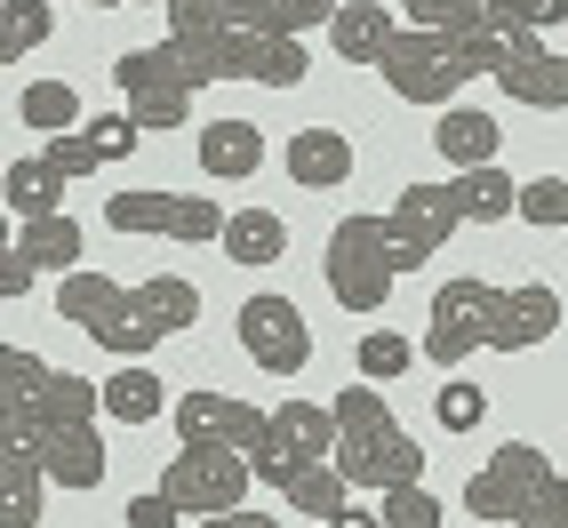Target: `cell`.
I'll return each mask as SVG.
<instances>
[{
	"label": "cell",
	"instance_id": "obj_20",
	"mask_svg": "<svg viewBox=\"0 0 568 528\" xmlns=\"http://www.w3.org/2000/svg\"><path fill=\"white\" fill-rule=\"evenodd\" d=\"M433 144H440V161H448V169H497L505 129L488 121V112H473V104H448V112H440V129H433Z\"/></svg>",
	"mask_w": 568,
	"mask_h": 528
},
{
	"label": "cell",
	"instance_id": "obj_32",
	"mask_svg": "<svg viewBox=\"0 0 568 528\" xmlns=\"http://www.w3.org/2000/svg\"><path fill=\"white\" fill-rule=\"evenodd\" d=\"M433 417H440L448 433H473V425L488 417V393L473 385V376H448V385H440V400H433Z\"/></svg>",
	"mask_w": 568,
	"mask_h": 528
},
{
	"label": "cell",
	"instance_id": "obj_28",
	"mask_svg": "<svg viewBox=\"0 0 568 528\" xmlns=\"http://www.w3.org/2000/svg\"><path fill=\"white\" fill-rule=\"evenodd\" d=\"M17 121H24L32 136H64V129H81V97H72L64 81H32V89L17 97Z\"/></svg>",
	"mask_w": 568,
	"mask_h": 528
},
{
	"label": "cell",
	"instance_id": "obj_41",
	"mask_svg": "<svg viewBox=\"0 0 568 528\" xmlns=\"http://www.w3.org/2000/svg\"><path fill=\"white\" fill-rule=\"evenodd\" d=\"M328 528H376V512H361V505H345V512H336Z\"/></svg>",
	"mask_w": 568,
	"mask_h": 528
},
{
	"label": "cell",
	"instance_id": "obj_8",
	"mask_svg": "<svg viewBox=\"0 0 568 528\" xmlns=\"http://www.w3.org/2000/svg\"><path fill=\"white\" fill-rule=\"evenodd\" d=\"M385 89L400 97V104H457L465 97V81L480 72V57H473V41L465 32H433V24H400V41L385 49Z\"/></svg>",
	"mask_w": 568,
	"mask_h": 528
},
{
	"label": "cell",
	"instance_id": "obj_35",
	"mask_svg": "<svg viewBox=\"0 0 568 528\" xmlns=\"http://www.w3.org/2000/svg\"><path fill=\"white\" fill-rule=\"evenodd\" d=\"M49 161H57L64 176H89V169H104V153H97V136H89V129H64V136H49Z\"/></svg>",
	"mask_w": 568,
	"mask_h": 528
},
{
	"label": "cell",
	"instance_id": "obj_24",
	"mask_svg": "<svg viewBox=\"0 0 568 528\" xmlns=\"http://www.w3.org/2000/svg\"><path fill=\"white\" fill-rule=\"evenodd\" d=\"M0 193H9V209L32 224V216H57L64 201V169L41 153V161H9V176H0Z\"/></svg>",
	"mask_w": 568,
	"mask_h": 528
},
{
	"label": "cell",
	"instance_id": "obj_36",
	"mask_svg": "<svg viewBox=\"0 0 568 528\" xmlns=\"http://www.w3.org/2000/svg\"><path fill=\"white\" fill-rule=\"evenodd\" d=\"M89 136H97V153H104V161H129L144 129H136V112H104V121H89Z\"/></svg>",
	"mask_w": 568,
	"mask_h": 528
},
{
	"label": "cell",
	"instance_id": "obj_38",
	"mask_svg": "<svg viewBox=\"0 0 568 528\" xmlns=\"http://www.w3.org/2000/svg\"><path fill=\"white\" fill-rule=\"evenodd\" d=\"M488 9H505V17H520L528 32H552V24L568 17V0H488Z\"/></svg>",
	"mask_w": 568,
	"mask_h": 528
},
{
	"label": "cell",
	"instance_id": "obj_29",
	"mask_svg": "<svg viewBox=\"0 0 568 528\" xmlns=\"http://www.w3.org/2000/svg\"><path fill=\"white\" fill-rule=\"evenodd\" d=\"M345 488H353V480H345V473H336V457H328V465H305V473H296V480L281 488V497H288L296 512H305V520H336V512H345V505H353V497H345Z\"/></svg>",
	"mask_w": 568,
	"mask_h": 528
},
{
	"label": "cell",
	"instance_id": "obj_7",
	"mask_svg": "<svg viewBox=\"0 0 568 528\" xmlns=\"http://www.w3.org/2000/svg\"><path fill=\"white\" fill-rule=\"evenodd\" d=\"M400 241H393V216H376V209H361V216H336V233H328V248H321V281H328V296L345 313H385V296L400 288Z\"/></svg>",
	"mask_w": 568,
	"mask_h": 528
},
{
	"label": "cell",
	"instance_id": "obj_30",
	"mask_svg": "<svg viewBox=\"0 0 568 528\" xmlns=\"http://www.w3.org/2000/svg\"><path fill=\"white\" fill-rule=\"evenodd\" d=\"M408 368H416L408 336H393V328H368L361 336V376H368V385H393V376H408Z\"/></svg>",
	"mask_w": 568,
	"mask_h": 528
},
{
	"label": "cell",
	"instance_id": "obj_16",
	"mask_svg": "<svg viewBox=\"0 0 568 528\" xmlns=\"http://www.w3.org/2000/svg\"><path fill=\"white\" fill-rule=\"evenodd\" d=\"M41 497H49V465L41 448L0 433V528H41Z\"/></svg>",
	"mask_w": 568,
	"mask_h": 528
},
{
	"label": "cell",
	"instance_id": "obj_12",
	"mask_svg": "<svg viewBox=\"0 0 568 528\" xmlns=\"http://www.w3.org/2000/svg\"><path fill=\"white\" fill-rule=\"evenodd\" d=\"M328 457H336V408H321V400H281V408H273V448L248 457V465H256V480L288 488L305 465H328Z\"/></svg>",
	"mask_w": 568,
	"mask_h": 528
},
{
	"label": "cell",
	"instance_id": "obj_23",
	"mask_svg": "<svg viewBox=\"0 0 568 528\" xmlns=\"http://www.w3.org/2000/svg\"><path fill=\"white\" fill-rule=\"evenodd\" d=\"M224 256H233V264H281L288 256V224L273 209H233V224H224Z\"/></svg>",
	"mask_w": 568,
	"mask_h": 528
},
{
	"label": "cell",
	"instance_id": "obj_6",
	"mask_svg": "<svg viewBox=\"0 0 568 528\" xmlns=\"http://www.w3.org/2000/svg\"><path fill=\"white\" fill-rule=\"evenodd\" d=\"M465 512L497 520V528H568V473L545 465L537 440H505L465 480Z\"/></svg>",
	"mask_w": 568,
	"mask_h": 528
},
{
	"label": "cell",
	"instance_id": "obj_10",
	"mask_svg": "<svg viewBox=\"0 0 568 528\" xmlns=\"http://www.w3.org/2000/svg\"><path fill=\"white\" fill-rule=\"evenodd\" d=\"M104 224H112V233H153V241L201 248V241H224V224H233V216H224L216 201H193V193H112Z\"/></svg>",
	"mask_w": 568,
	"mask_h": 528
},
{
	"label": "cell",
	"instance_id": "obj_4",
	"mask_svg": "<svg viewBox=\"0 0 568 528\" xmlns=\"http://www.w3.org/2000/svg\"><path fill=\"white\" fill-rule=\"evenodd\" d=\"M97 417H104V385L64 376V368H49L41 353H24V345H0V433L49 440L64 425H97Z\"/></svg>",
	"mask_w": 568,
	"mask_h": 528
},
{
	"label": "cell",
	"instance_id": "obj_13",
	"mask_svg": "<svg viewBox=\"0 0 568 528\" xmlns=\"http://www.w3.org/2000/svg\"><path fill=\"white\" fill-rule=\"evenodd\" d=\"M393 216V241H400V264L416 273V264H433L448 248V233L465 224V201H457V176L448 184H400V201L385 209Z\"/></svg>",
	"mask_w": 568,
	"mask_h": 528
},
{
	"label": "cell",
	"instance_id": "obj_33",
	"mask_svg": "<svg viewBox=\"0 0 568 528\" xmlns=\"http://www.w3.org/2000/svg\"><path fill=\"white\" fill-rule=\"evenodd\" d=\"M520 216L568 233V176H528V184H520Z\"/></svg>",
	"mask_w": 568,
	"mask_h": 528
},
{
	"label": "cell",
	"instance_id": "obj_17",
	"mask_svg": "<svg viewBox=\"0 0 568 528\" xmlns=\"http://www.w3.org/2000/svg\"><path fill=\"white\" fill-rule=\"evenodd\" d=\"M497 89L528 112H568V57H552L545 41H528L505 72H497Z\"/></svg>",
	"mask_w": 568,
	"mask_h": 528
},
{
	"label": "cell",
	"instance_id": "obj_5",
	"mask_svg": "<svg viewBox=\"0 0 568 528\" xmlns=\"http://www.w3.org/2000/svg\"><path fill=\"white\" fill-rule=\"evenodd\" d=\"M336 473H345L353 488L425 480V448H416V433H400V417L385 408V393H376L368 376L336 393Z\"/></svg>",
	"mask_w": 568,
	"mask_h": 528
},
{
	"label": "cell",
	"instance_id": "obj_31",
	"mask_svg": "<svg viewBox=\"0 0 568 528\" xmlns=\"http://www.w3.org/2000/svg\"><path fill=\"white\" fill-rule=\"evenodd\" d=\"M376 520H385V528H440V497H433L425 480H408V488H385Z\"/></svg>",
	"mask_w": 568,
	"mask_h": 528
},
{
	"label": "cell",
	"instance_id": "obj_19",
	"mask_svg": "<svg viewBox=\"0 0 568 528\" xmlns=\"http://www.w3.org/2000/svg\"><path fill=\"white\" fill-rule=\"evenodd\" d=\"M281 161H288V176L305 184V193H336V184L353 176V144L336 136V129H296L281 144Z\"/></svg>",
	"mask_w": 568,
	"mask_h": 528
},
{
	"label": "cell",
	"instance_id": "obj_11",
	"mask_svg": "<svg viewBox=\"0 0 568 528\" xmlns=\"http://www.w3.org/2000/svg\"><path fill=\"white\" fill-rule=\"evenodd\" d=\"M241 353L264 376H296L313 361V328H305V313H296V296H281V288L248 296V305H241Z\"/></svg>",
	"mask_w": 568,
	"mask_h": 528
},
{
	"label": "cell",
	"instance_id": "obj_1",
	"mask_svg": "<svg viewBox=\"0 0 568 528\" xmlns=\"http://www.w3.org/2000/svg\"><path fill=\"white\" fill-rule=\"evenodd\" d=\"M57 313L72 328H89L104 353H121V361H144L161 345V336L176 328H193L201 321V288L184 281V273H153V281H112V273H64L57 281Z\"/></svg>",
	"mask_w": 568,
	"mask_h": 528
},
{
	"label": "cell",
	"instance_id": "obj_14",
	"mask_svg": "<svg viewBox=\"0 0 568 528\" xmlns=\"http://www.w3.org/2000/svg\"><path fill=\"white\" fill-rule=\"evenodd\" d=\"M112 81H121L129 112H136V129L144 136H161V129H184L193 121V89L176 81V72L161 64V49H129L121 64H112Z\"/></svg>",
	"mask_w": 568,
	"mask_h": 528
},
{
	"label": "cell",
	"instance_id": "obj_42",
	"mask_svg": "<svg viewBox=\"0 0 568 528\" xmlns=\"http://www.w3.org/2000/svg\"><path fill=\"white\" fill-rule=\"evenodd\" d=\"M376 528H385V520H376Z\"/></svg>",
	"mask_w": 568,
	"mask_h": 528
},
{
	"label": "cell",
	"instance_id": "obj_34",
	"mask_svg": "<svg viewBox=\"0 0 568 528\" xmlns=\"http://www.w3.org/2000/svg\"><path fill=\"white\" fill-rule=\"evenodd\" d=\"M408 24H433V32H473L488 17V0H400Z\"/></svg>",
	"mask_w": 568,
	"mask_h": 528
},
{
	"label": "cell",
	"instance_id": "obj_9",
	"mask_svg": "<svg viewBox=\"0 0 568 528\" xmlns=\"http://www.w3.org/2000/svg\"><path fill=\"white\" fill-rule=\"evenodd\" d=\"M248 480H256V465L241 457V448H216V440H184L176 457H169V473H161V488L176 497L184 520L241 512L248 505Z\"/></svg>",
	"mask_w": 568,
	"mask_h": 528
},
{
	"label": "cell",
	"instance_id": "obj_39",
	"mask_svg": "<svg viewBox=\"0 0 568 528\" xmlns=\"http://www.w3.org/2000/svg\"><path fill=\"white\" fill-rule=\"evenodd\" d=\"M24 288H32V264H24V248L9 241V248H0V296H9V305H17Z\"/></svg>",
	"mask_w": 568,
	"mask_h": 528
},
{
	"label": "cell",
	"instance_id": "obj_37",
	"mask_svg": "<svg viewBox=\"0 0 568 528\" xmlns=\"http://www.w3.org/2000/svg\"><path fill=\"white\" fill-rule=\"evenodd\" d=\"M129 528H176L184 512H176V497H169V488H153V497H129V512H121Z\"/></svg>",
	"mask_w": 568,
	"mask_h": 528
},
{
	"label": "cell",
	"instance_id": "obj_26",
	"mask_svg": "<svg viewBox=\"0 0 568 528\" xmlns=\"http://www.w3.org/2000/svg\"><path fill=\"white\" fill-rule=\"evenodd\" d=\"M457 201H465V224H505L520 216V184L505 169H457Z\"/></svg>",
	"mask_w": 568,
	"mask_h": 528
},
{
	"label": "cell",
	"instance_id": "obj_21",
	"mask_svg": "<svg viewBox=\"0 0 568 528\" xmlns=\"http://www.w3.org/2000/svg\"><path fill=\"white\" fill-rule=\"evenodd\" d=\"M201 169H209L216 184L256 176V169H264V129H256V121H209V129H201Z\"/></svg>",
	"mask_w": 568,
	"mask_h": 528
},
{
	"label": "cell",
	"instance_id": "obj_15",
	"mask_svg": "<svg viewBox=\"0 0 568 528\" xmlns=\"http://www.w3.org/2000/svg\"><path fill=\"white\" fill-rule=\"evenodd\" d=\"M176 433H184V440L241 448V457H264V448H273V417H264V408H248V400H233V393H216V385L176 400Z\"/></svg>",
	"mask_w": 568,
	"mask_h": 528
},
{
	"label": "cell",
	"instance_id": "obj_25",
	"mask_svg": "<svg viewBox=\"0 0 568 528\" xmlns=\"http://www.w3.org/2000/svg\"><path fill=\"white\" fill-rule=\"evenodd\" d=\"M17 248H24V264H32V273H41V264H57V273H81V224H72V216H32L24 224V233H17Z\"/></svg>",
	"mask_w": 568,
	"mask_h": 528
},
{
	"label": "cell",
	"instance_id": "obj_40",
	"mask_svg": "<svg viewBox=\"0 0 568 528\" xmlns=\"http://www.w3.org/2000/svg\"><path fill=\"white\" fill-rule=\"evenodd\" d=\"M201 528H281V520H273V512H248V505H241V512H209Z\"/></svg>",
	"mask_w": 568,
	"mask_h": 528
},
{
	"label": "cell",
	"instance_id": "obj_22",
	"mask_svg": "<svg viewBox=\"0 0 568 528\" xmlns=\"http://www.w3.org/2000/svg\"><path fill=\"white\" fill-rule=\"evenodd\" d=\"M161 408H169V385H161L144 361H129L121 376H104V417H112V425H153Z\"/></svg>",
	"mask_w": 568,
	"mask_h": 528
},
{
	"label": "cell",
	"instance_id": "obj_2",
	"mask_svg": "<svg viewBox=\"0 0 568 528\" xmlns=\"http://www.w3.org/2000/svg\"><path fill=\"white\" fill-rule=\"evenodd\" d=\"M560 328V288L552 281H520V288H497V281H440L433 288V336L425 353L440 368H457L465 353H528Z\"/></svg>",
	"mask_w": 568,
	"mask_h": 528
},
{
	"label": "cell",
	"instance_id": "obj_3",
	"mask_svg": "<svg viewBox=\"0 0 568 528\" xmlns=\"http://www.w3.org/2000/svg\"><path fill=\"white\" fill-rule=\"evenodd\" d=\"M161 64L184 89L209 81H256V89H296L305 81V41H281V32H241V24H209V32H169L153 41Z\"/></svg>",
	"mask_w": 568,
	"mask_h": 528
},
{
	"label": "cell",
	"instance_id": "obj_27",
	"mask_svg": "<svg viewBox=\"0 0 568 528\" xmlns=\"http://www.w3.org/2000/svg\"><path fill=\"white\" fill-rule=\"evenodd\" d=\"M57 32V0H0V64L17 72V57H32Z\"/></svg>",
	"mask_w": 568,
	"mask_h": 528
},
{
	"label": "cell",
	"instance_id": "obj_18",
	"mask_svg": "<svg viewBox=\"0 0 568 528\" xmlns=\"http://www.w3.org/2000/svg\"><path fill=\"white\" fill-rule=\"evenodd\" d=\"M328 41H336L345 64H385V49L400 41V17L376 9V0H345V9L328 17Z\"/></svg>",
	"mask_w": 568,
	"mask_h": 528
}]
</instances>
